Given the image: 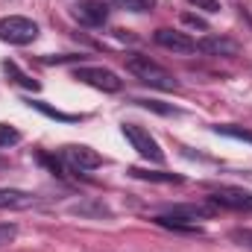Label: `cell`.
Instances as JSON below:
<instances>
[{
    "instance_id": "6da1fadb",
    "label": "cell",
    "mask_w": 252,
    "mask_h": 252,
    "mask_svg": "<svg viewBox=\"0 0 252 252\" xmlns=\"http://www.w3.org/2000/svg\"><path fill=\"white\" fill-rule=\"evenodd\" d=\"M126 70L132 76H138L141 82H147L150 88H158V91H176L179 88V79L164 67V64L153 62L150 56H141V53H132L126 59Z\"/></svg>"
},
{
    "instance_id": "7a4b0ae2",
    "label": "cell",
    "mask_w": 252,
    "mask_h": 252,
    "mask_svg": "<svg viewBox=\"0 0 252 252\" xmlns=\"http://www.w3.org/2000/svg\"><path fill=\"white\" fill-rule=\"evenodd\" d=\"M35 38H38V24L35 21L24 18V15H6V18H0V41L24 47V44H32Z\"/></svg>"
},
{
    "instance_id": "3957f363",
    "label": "cell",
    "mask_w": 252,
    "mask_h": 252,
    "mask_svg": "<svg viewBox=\"0 0 252 252\" xmlns=\"http://www.w3.org/2000/svg\"><path fill=\"white\" fill-rule=\"evenodd\" d=\"M73 79H79V82H85V85H91L97 91H106V94H115V91L124 88L121 76L115 70H109V67H91V64L73 67Z\"/></svg>"
},
{
    "instance_id": "277c9868",
    "label": "cell",
    "mask_w": 252,
    "mask_h": 252,
    "mask_svg": "<svg viewBox=\"0 0 252 252\" xmlns=\"http://www.w3.org/2000/svg\"><path fill=\"white\" fill-rule=\"evenodd\" d=\"M124 135H126V141L132 144V150H138V156H144L147 161H153V164L164 161V153H161L158 141L147 129H141V126H135V124H124Z\"/></svg>"
},
{
    "instance_id": "5b68a950",
    "label": "cell",
    "mask_w": 252,
    "mask_h": 252,
    "mask_svg": "<svg viewBox=\"0 0 252 252\" xmlns=\"http://www.w3.org/2000/svg\"><path fill=\"white\" fill-rule=\"evenodd\" d=\"M59 156H62V161L70 167V170H79V173L97 170V167L103 164V156H100L97 150L85 147V144H67V147H62Z\"/></svg>"
},
{
    "instance_id": "8992f818",
    "label": "cell",
    "mask_w": 252,
    "mask_h": 252,
    "mask_svg": "<svg viewBox=\"0 0 252 252\" xmlns=\"http://www.w3.org/2000/svg\"><path fill=\"white\" fill-rule=\"evenodd\" d=\"M220 208L205 199V202H185V205H167L164 208V217H176V220H185V223H196V220H211Z\"/></svg>"
},
{
    "instance_id": "52a82bcc",
    "label": "cell",
    "mask_w": 252,
    "mask_h": 252,
    "mask_svg": "<svg viewBox=\"0 0 252 252\" xmlns=\"http://www.w3.org/2000/svg\"><path fill=\"white\" fill-rule=\"evenodd\" d=\"M70 15L82 27H103L109 21V6L103 0H79V3H73Z\"/></svg>"
},
{
    "instance_id": "ba28073f",
    "label": "cell",
    "mask_w": 252,
    "mask_h": 252,
    "mask_svg": "<svg viewBox=\"0 0 252 252\" xmlns=\"http://www.w3.org/2000/svg\"><path fill=\"white\" fill-rule=\"evenodd\" d=\"M217 208H232V211H252V193L241 188H217L208 196Z\"/></svg>"
},
{
    "instance_id": "9c48e42d",
    "label": "cell",
    "mask_w": 252,
    "mask_h": 252,
    "mask_svg": "<svg viewBox=\"0 0 252 252\" xmlns=\"http://www.w3.org/2000/svg\"><path fill=\"white\" fill-rule=\"evenodd\" d=\"M156 44L158 47H164V50H173V53H196V41L185 35V32H179V30H167V27H161V30H156Z\"/></svg>"
},
{
    "instance_id": "30bf717a",
    "label": "cell",
    "mask_w": 252,
    "mask_h": 252,
    "mask_svg": "<svg viewBox=\"0 0 252 252\" xmlns=\"http://www.w3.org/2000/svg\"><path fill=\"white\" fill-rule=\"evenodd\" d=\"M196 50L205 53V56H238L241 44L226 38V35H205V38L196 41Z\"/></svg>"
},
{
    "instance_id": "8fae6325",
    "label": "cell",
    "mask_w": 252,
    "mask_h": 252,
    "mask_svg": "<svg viewBox=\"0 0 252 252\" xmlns=\"http://www.w3.org/2000/svg\"><path fill=\"white\" fill-rule=\"evenodd\" d=\"M35 205H38V196L30 193V190L0 188V208L3 211H27V208H35Z\"/></svg>"
},
{
    "instance_id": "7c38bea8",
    "label": "cell",
    "mask_w": 252,
    "mask_h": 252,
    "mask_svg": "<svg viewBox=\"0 0 252 252\" xmlns=\"http://www.w3.org/2000/svg\"><path fill=\"white\" fill-rule=\"evenodd\" d=\"M129 176L144 179V182H173V185L182 182L179 173H161V170H144V167H129Z\"/></svg>"
},
{
    "instance_id": "4fadbf2b",
    "label": "cell",
    "mask_w": 252,
    "mask_h": 252,
    "mask_svg": "<svg viewBox=\"0 0 252 252\" xmlns=\"http://www.w3.org/2000/svg\"><path fill=\"white\" fill-rule=\"evenodd\" d=\"M30 109H35V112H41V115H47V118H53V121H62V124H76L79 121V115H67V112H59V109H53V106H47V103H41V100H24Z\"/></svg>"
},
{
    "instance_id": "5bb4252c",
    "label": "cell",
    "mask_w": 252,
    "mask_h": 252,
    "mask_svg": "<svg viewBox=\"0 0 252 252\" xmlns=\"http://www.w3.org/2000/svg\"><path fill=\"white\" fill-rule=\"evenodd\" d=\"M3 70H6V73H9V76L18 82V85H24V88H30V91H38V88H41V85H38L32 76H27V73H24V70H21L15 62H3Z\"/></svg>"
},
{
    "instance_id": "9a60e30c",
    "label": "cell",
    "mask_w": 252,
    "mask_h": 252,
    "mask_svg": "<svg viewBox=\"0 0 252 252\" xmlns=\"http://www.w3.org/2000/svg\"><path fill=\"white\" fill-rule=\"evenodd\" d=\"M214 132L217 135H226V138H238V141L252 144V129H244V126H238V124H217Z\"/></svg>"
},
{
    "instance_id": "2e32d148",
    "label": "cell",
    "mask_w": 252,
    "mask_h": 252,
    "mask_svg": "<svg viewBox=\"0 0 252 252\" xmlns=\"http://www.w3.org/2000/svg\"><path fill=\"white\" fill-rule=\"evenodd\" d=\"M135 103L144 106V109H150V112H158V115H179L176 106H164V103H158V100H135Z\"/></svg>"
},
{
    "instance_id": "e0dca14e",
    "label": "cell",
    "mask_w": 252,
    "mask_h": 252,
    "mask_svg": "<svg viewBox=\"0 0 252 252\" xmlns=\"http://www.w3.org/2000/svg\"><path fill=\"white\" fill-rule=\"evenodd\" d=\"M18 141H21V132H18L15 126L0 124V147H12V144H18Z\"/></svg>"
},
{
    "instance_id": "ac0fdd59",
    "label": "cell",
    "mask_w": 252,
    "mask_h": 252,
    "mask_svg": "<svg viewBox=\"0 0 252 252\" xmlns=\"http://www.w3.org/2000/svg\"><path fill=\"white\" fill-rule=\"evenodd\" d=\"M38 161L41 164H47L56 176H64V161H62V156L56 158V156H47V153H38Z\"/></svg>"
},
{
    "instance_id": "d6986e66",
    "label": "cell",
    "mask_w": 252,
    "mask_h": 252,
    "mask_svg": "<svg viewBox=\"0 0 252 252\" xmlns=\"http://www.w3.org/2000/svg\"><path fill=\"white\" fill-rule=\"evenodd\" d=\"M15 238H18V226L15 223H0V250L9 247Z\"/></svg>"
},
{
    "instance_id": "ffe728a7",
    "label": "cell",
    "mask_w": 252,
    "mask_h": 252,
    "mask_svg": "<svg viewBox=\"0 0 252 252\" xmlns=\"http://www.w3.org/2000/svg\"><path fill=\"white\" fill-rule=\"evenodd\" d=\"M124 9H129V12H150L153 6H156V0H118Z\"/></svg>"
},
{
    "instance_id": "44dd1931",
    "label": "cell",
    "mask_w": 252,
    "mask_h": 252,
    "mask_svg": "<svg viewBox=\"0 0 252 252\" xmlns=\"http://www.w3.org/2000/svg\"><path fill=\"white\" fill-rule=\"evenodd\" d=\"M229 238H232L235 244L250 247V250H252V229H232V232H229Z\"/></svg>"
},
{
    "instance_id": "7402d4cb",
    "label": "cell",
    "mask_w": 252,
    "mask_h": 252,
    "mask_svg": "<svg viewBox=\"0 0 252 252\" xmlns=\"http://www.w3.org/2000/svg\"><path fill=\"white\" fill-rule=\"evenodd\" d=\"M70 211H73V214H100V217H103V214H109V208H106V205H73Z\"/></svg>"
},
{
    "instance_id": "603a6c76",
    "label": "cell",
    "mask_w": 252,
    "mask_h": 252,
    "mask_svg": "<svg viewBox=\"0 0 252 252\" xmlns=\"http://www.w3.org/2000/svg\"><path fill=\"white\" fill-rule=\"evenodd\" d=\"M190 6L205 9V12H220V0H188Z\"/></svg>"
},
{
    "instance_id": "cb8c5ba5",
    "label": "cell",
    "mask_w": 252,
    "mask_h": 252,
    "mask_svg": "<svg viewBox=\"0 0 252 252\" xmlns=\"http://www.w3.org/2000/svg\"><path fill=\"white\" fill-rule=\"evenodd\" d=\"M182 21H185L188 27H196V30H208V24H205V21H202L199 15H185Z\"/></svg>"
}]
</instances>
